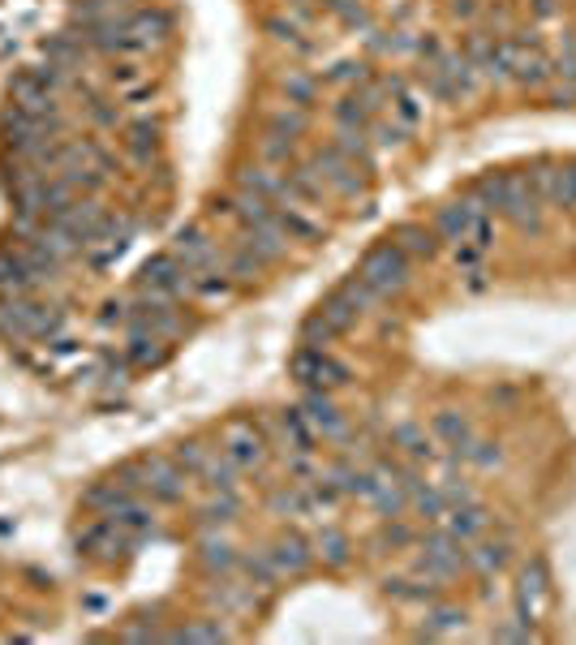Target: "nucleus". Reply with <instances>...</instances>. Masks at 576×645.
<instances>
[{"label": "nucleus", "mask_w": 576, "mask_h": 645, "mask_svg": "<svg viewBox=\"0 0 576 645\" xmlns=\"http://www.w3.org/2000/svg\"><path fill=\"white\" fill-rule=\"evenodd\" d=\"M357 276H362L379 297H396V293H405L409 280H413V258L387 237V241H379V246H370L362 254Z\"/></svg>", "instance_id": "f257e3e1"}, {"label": "nucleus", "mask_w": 576, "mask_h": 645, "mask_svg": "<svg viewBox=\"0 0 576 645\" xmlns=\"http://www.w3.org/2000/svg\"><path fill=\"white\" fill-rule=\"evenodd\" d=\"M65 314L56 306H39L31 297H0V332L9 340H48L61 332Z\"/></svg>", "instance_id": "f03ea898"}, {"label": "nucleus", "mask_w": 576, "mask_h": 645, "mask_svg": "<svg viewBox=\"0 0 576 645\" xmlns=\"http://www.w3.org/2000/svg\"><path fill=\"white\" fill-rule=\"evenodd\" d=\"M542 211H546V198L538 194L529 168L525 172H503V207H499V215H508L521 233L538 237L542 233Z\"/></svg>", "instance_id": "7ed1b4c3"}, {"label": "nucleus", "mask_w": 576, "mask_h": 645, "mask_svg": "<svg viewBox=\"0 0 576 645\" xmlns=\"http://www.w3.org/2000/svg\"><path fill=\"white\" fill-rule=\"evenodd\" d=\"M288 370H293V379L301 387H310V392H336V387L349 383V366L336 362L327 349H314V344H301L293 353V362H288Z\"/></svg>", "instance_id": "20e7f679"}, {"label": "nucleus", "mask_w": 576, "mask_h": 645, "mask_svg": "<svg viewBox=\"0 0 576 645\" xmlns=\"http://www.w3.org/2000/svg\"><path fill=\"white\" fill-rule=\"evenodd\" d=\"M267 448H271V439L254 418H233V422H224V430H220V452L233 456L246 473H254L258 465L267 461Z\"/></svg>", "instance_id": "39448f33"}, {"label": "nucleus", "mask_w": 576, "mask_h": 645, "mask_svg": "<svg viewBox=\"0 0 576 645\" xmlns=\"http://www.w3.org/2000/svg\"><path fill=\"white\" fill-rule=\"evenodd\" d=\"M310 164L319 168V177H323V185H327V194H340V198H357V194H366V177H370V172H366L362 164H353L344 151H336L331 142L310 155Z\"/></svg>", "instance_id": "423d86ee"}, {"label": "nucleus", "mask_w": 576, "mask_h": 645, "mask_svg": "<svg viewBox=\"0 0 576 645\" xmlns=\"http://www.w3.org/2000/svg\"><path fill=\"white\" fill-rule=\"evenodd\" d=\"M460 568H469L465 551H460V542L452 534H443V529H435V534L422 538V555H417V572L430 581H452Z\"/></svg>", "instance_id": "0eeeda50"}, {"label": "nucleus", "mask_w": 576, "mask_h": 645, "mask_svg": "<svg viewBox=\"0 0 576 645\" xmlns=\"http://www.w3.org/2000/svg\"><path fill=\"white\" fill-rule=\"evenodd\" d=\"M134 284L142 293H164V297H190V271L181 267V258L177 254H155V258H147V263L138 267V276H134Z\"/></svg>", "instance_id": "6e6552de"}, {"label": "nucleus", "mask_w": 576, "mask_h": 645, "mask_svg": "<svg viewBox=\"0 0 576 645\" xmlns=\"http://www.w3.org/2000/svg\"><path fill=\"white\" fill-rule=\"evenodd\" d=\"M142 469H147V486H142V491H147L155 504H181V499H185L190 473L172 461V456H147Z\"/></svg>", "instance_id": "1a4fd4ad"}, {"label": "nucleus", "mask_w": 576, "mask_h": 645, "mask_svg": "<svg viewBox=\"0 0 576 645\" xmlns=\"http://www.w3.org/2000/svg\"><path fill=\"white\" fill-rule=\"evenodd\" d=\"M172 254L181 258L185 271H203V267H215L224 263V250L211 241V233L203 224H185L177 228V237H172Z\"/></svg>", "instance_id": "9d476101"}, {"label": "nucleus", "mask_w": 576, "mask_h": 645, "mask_svg": "<svg viewBox=\"0 0 576 645\" xmlns=\"http://www.w3.org/2000/svg\"><path fill=\"white\" fill-rule=\"evenodd\" d=\"M482 215H491V211H482L469 194L452 198V203L439 207V215H435V233H439V241H448V246H460V241H469V233L478 228Z\"/></svg>", "instance_id": "9b49d317"}, {"label": "nucleus", "mask_w": 576, "mask_h": 645, "mask_svg": "<svg viewBox=\"0 0 576 645\" xmlns=\"http://www.w3.org/2000/svg\"><path fill=\"white\" fill-rule=\"evenodd\" d=\"M9 95H13V104H22L26 112H35V117H61V99H56V91L43 86V78L35 74V69H26V74L13 78Z\"/></svg>", "instance_id": "f8f14e48"}, {"label": "nucleus", "mask_w": 576, "mask_h": 645, "mask_svg": "<svg viewBox=\"0 0 576 645\" xmlns=\"http://www.w3.org/2000/svg\"><path fill=\"white\" fill-rule=\"evenodd\" d=\"M301 413H306V422L314 426V435L323 439H344V430H349V422H344V413L336 409V400H331V392H310L301 396Z\"/></svg>", "instance_id": "ddd939ff"}, {"label": "nucleus", "mask_w": 576, "mask_h": 645, "mask_svg": "<svg viewBox=\"0 0 576 645\" xmlns=\"http://www.w3.org/2000/svg\"><path fill=\"white\" fill-rule=\"evenodd\" d=\"M546 598H551V577H546V564L542 559H529L525 572H521V585H516V607H521V620L534 624Z\"/></svg>", "instance_id": "4468645a"}, {"label": "nucleus", "mask_w": 576, "mask_h": 645, "mask_svg": "<svg viewBox=\"0 0 576 645\" xmlns=\"http://www.w3.org/2000/svg\"><path fill=\"white\" fill-rule=\"evenodd\" d=\"M271 564H276V572L284 581H293V577H306L310 564H314V542H306L301 534H284L271 542Z\"/></svg>", "instance_id": "2eb2a0df"}, {"label": "nucleus", "mask_w": 576, "mask_h": 645, "mask_svg": "<svg viewBox=\"0 0 576 645\" xmlns=\"http://www.w3.org/2000/svg\"><path fill=\"white\" fill-rule=\"evenodd\" d=\"M443 534H452L460 547H469V542H478L486 534V525H491V516H486L478 504H460V508H448L439 516Z\"/></svg>", "instance_id": "dca6fc26"}, {"label": "nucleus", "mask_w": 576, "mask_h": 645, "mask_svg": "<svg viewBox=\"0 0 576 645\" xmlns=\"http://www.w3.org/2000/svg\"><path fill=\"white\" fill-rule=\"evenodd\" d=\"M233 293H237V280L228 276L224 263L203 267V271H190V297H198V301H228Z\"/></svg>", "instance_id": "f3484780"}, {"label": "nucleus", "mask_w": 576, "mask_h": 645, "mask_svg": "<svg viewBox=\"0 0 576 645\" xmlns=\"http://www.w3.org/2000/svg\"><path fill=\"white\" fill-rule=\"evenodd\" d=\"M168 357V340L155 332H142V327H129V344H125V362L138 370H151Z\"/></svg>", "instance_id": "a211bd4d"}, {"label": "nucleus", "mask_w": 576, "mask_h": 645, "mask_svg": "<svg viewBox=\"0 0 576 645\" xmlns=\"http://www.w3.org/2000/svg\"><path fill=\"white\" fill-rule=\"evenodd\" d=\"M241 478H246V469H241L233 456H224V452H215V448L207 452L203 469H198V482L211 486V491H237Z\"/></svg>", "instance_id": "6ab92c4d"}, {"label": "nucleus", "mask_w": 576, "mask_h": 645, "mask_svg": "<svg viewBox=\"0 0 576 645\" xmlns=\"http://www.w3.org/2000/svg\"><path fill=\"white\" fill-rule=\"evenodd\" d=\"M35 289H39V284L31 280V271H26L18 250L5 246V250H0V297H31Z\"/></svg>", "instance_id": "aec40b11"}, {"label": "nucleus", "mask_w": 576, "mask_h": 645, "mask_svg": "<svg viewBox=\"0 0 576 645\" xmlns=\"http://www.w3.org/2000/svg\"><path fill=\"white\" fill-rule=\"evenodd\" d=\"M392 241L400 250H405L409 258H435L439 254V233L435 228H426V224H396L392 228Z\"/></svg>", "instance_id": "412c9836"}, {"label": "nucleus", "mask_w": 576, "mask_h": 645, "mask_svg": "<svg viewBox=\"0 0 576 645\" xmlns=\"http://www.w3.org/2000/svg\"><path fill=\"white\" fill-rule=\"evenodd\" d=\"M125 151H129V160L151 164V155L160 151V125H155L151 117L129 121V125H125Z\"/></svg>", "instance_id": "4be33fe9"}, {"label": "nucleus", "mask_w": 576, "mask_h": 645, "mask_svg": "<svg viewBox=\"0 0 576 645\" xmlns=\"http://www.w3.org/2000/svg\"><path fill=\"white\" fill-rule=\"evenodd\" d=\"M430 435H435L439 443H448L452 452H465V443L473 439V426L465 413H456V409H439L435 418H430Z\"/></svg>", "instance_id": "5701e85b"}, {"label": "nucleus", "mask_w": 576, "mask_h": 645, "mask_svg": "<svg viewBox=\"0 0 576 645\" xmlns=\"http://www.w3.org/2000/svg\"><path fill=\"white\" fill-rule=\"evenodd\" d=\"M276 215H280V228L288 233V241H319L327 233L323 220L310 207H280L276 203Z\"/></svg>", "instance_id": "b1692460"}, {"label": "nucleus", "mask_w": 576, "mask_h": 645, "mask_svg": "<svg viewBox=\"0 0 576 645\" xmlns=\"http://www.w3.org/2000/svg\"><path fill=\"white\" fill-rule=\"evenodd\" d=\"M392 443L409 456V461H422V465H430V461L439 456V452H435V435H426V430L417 426V422H400V426L392 430Z\"/></svg>", "instance_id": "393cba45"}, {"label": "nucleus", "mask_w": 576, "mask_h": 645, "mask_svg": "<svg viewBox=\"0 0 576 645\" xmlns=\"http://www.w3.org/2000/svg\"><path fill=\"white\" fill-rule=\"evenodd\" d=\"M237 185H241V190H250V194L271 198V203H280V194H284V172L267 168V164H250V168L237 172Z\"/></svg>", "instance_id": "a878e982"}, {"label": "nucleus", "mask_w": 576, "mask_h": 645, "mask_svg": "<svg viewBox=\"0 0 576 645\" xmlns=\"http://www.w3.org/2000/svg\"><path fill=\"white\" fill-rule=\"evenodd\" d=\"M469 547L473 551H465V559H469V568L473 572H482V577H495V572H503V568H508V555H512V547H508V542H469Z\"/></svg>", "instance_id": "bb28decb"}, {"label": "nucleus", "mask_w": 576, "mask_h": 645, "mask_svg": "<svg viewBox=\"0 0 576 645\" xmlns=\"http://www.w3.org/2000/svg\"><path fill=\"white\" fill-rule=\"evenodd\" d=\"M198 559H203V568L220 572V577H228V572H237V551L233 542L220 538V534H203V542H198Z\"/></svg>", "instance_id": "cd10ccee"}, {"label": "nucleus", "mask_w": 576, "mask_h": 645, "mask_svg": "<svg viewBox=\"0 0 576 645\" xmlns=\"http://www.w3.org/2000/svg\"><path fill=\"white\" fill-rule=\"evenodd\" d=\"M280 435L288 443L284 452H314V443H319V435H314V426L306 422V413L301 409H284L280 413Z\"/></svg>", "instance_id": "c85d7f7f"}, {"label": "nucleus", "mask_w": 576, "mask_h": 645, "mask_svg": "<svg viewBox=\"0 0 576 645\" xmlns=\"http://www.w3.org/2000/svg\"><path fill=\"white\" fill-rule=\"evenodd\" d=\"M387 590V598H396V602H435L439 598V581H430V577H422V572H417V577H392L383 585Z\"/></svg>", "instance_id": "c756f323"}, {"label": "nucleus", "mask_w": 576, "mask_h": 645, "mask_svg": "<svg viewBox=\"0 0 576 645\" xmlns=\"http://www.w3.org/2000/svg\"><path fill=\"white\" fill-rule=\"evenodd\" d=\"M129 499H134V491H125V486L112 478V482H95L91 491L82 495V508H91V512H104V516H112V512H121Z\"/></svg>", "instance_id": "7c9ffc66"}, {"label": "nucleus", "mask_w": 576, "mask_h": 645, "mask_svg": "<svg viewBox=\"0 0 576 645\" xmlns=\"http://www.w3.org/2000/svg\"><path fill=\"white\" fill-rule=\"evenodd\" d=\"M147 82H151V74H147V65H142L138 56H117L112 69H108V86L117 95H129V91H138V86H147Z\"/></svg>", "instance_id": "2f4dec72"}, {"label": "nucleus", "mask_w": 576, "mask_h": 645, "mask_svg": "<svg viewBox=\"0 0 576 645\" xmlns=\"http://www.w3.org/2000/svg\"><path fill=\"white\" fill-rule=\"evenodd\" d=\"M331 147L344 151L353 164H362L366 172L374 168L370 160V129H353V125H336V138H331Z\"/></svg>", "instance_id": "473e14b6"}, {"label": "nucleus", "mask_w": 576, "mask_h": 645, "mask_svg": "<svg viewBox=\"0 0 576 645\" xmlns=\"http://www.w3.org/2000/svg\"><path fill=\"white\" fill-rule=\"evenodd\" d=\"M237 568L246 572V581H250V585H258V590H267V594L284 581L280 572H276V564H271V555H267V551H250V555H241V559H237Z\"/></svg>", "instance_id": "72a5a7b5"}, {"label": "nucleus", "mask_w": 576, "mask_h": 645, "mask_svg": "<svg viewBox=\"0 0 576 645\" xmlns=\"http://www.w3.org/2000/svg\"><path fill=\"white\" fill-rule=\"evenodd\" d=\"M546 203L559 211H576V164H555L551 185H546Z\"/></svg>", "instance_id": "f704fd0d"}, {"label": "nucleus", "mask_w": 576, "mask_h": 645, "mask_svg": "<svg viewBox=\"0 0 576 645\" xmlns=\"http://www.w3.org/2000/svg\"><path fill=\"white\" fill-rule=\"evenodd\" d=\"M319 314H323V319H327L331 327H336L340 336H344V332H353V327H357V319H362V310H357L353 301L344 297L340 289L331 293V297H323V301H319Z\"/></svg>", "instance_id": "c9c22d12"}, {"label": "nucleus", "mask_w": 576, "mask_h": 645, "mask_svg": "<svg viewBox=\"0 0 576 645\" xmlns=\"http://www.w3.org/2000/svg\"><path fill=\"white\" fill-rule=\"evenodd\" d=\"M465 633V611L460 607H430L422 620V637H452Z\"/></svg>", "instance_id": "e433bc0d"}, {"label": "nucleus", "mask_w": 576, "mask_h": 645, "mask_svg": "<svg viewBox=\"0 0 576 645\" xmlns=\"http://www.w3.org/2000/svg\"><path fill=\"white\" fill-rule=\"evenodd\" d=\"M310 129V112L306 108H297V104H288V108H276L267 117V134H284V138H301Z\"/></svg>", "instance_id": "4c0bfd02"}, {"label": "nucleus", "mask_w": 576, "mask_h": 645, "mask_svg": "<svg viewBox=\"0 0 576 645\" xmlns=\"http://www.w3.org/2000/svg\"><path fill=\"white\" fill-rule=\"evenodd\" d=\"M224 267H228V276H233L237 284H250V280H258L263 276V258H258L254 250H246V246H237V250H224Z\"/></svg>", "instance_id": "58836bf2"}, {"label": "nucleus", "mask_w": 576, "mask_h": 645, "mask_svg": "<svg viewBox=\"0 0 576 645\" xmlns=\"http://www.w3.org/2000/svg\"><path fill=\"white\" fill-rule=\"evenodd\" d=\"M331 117H336V125H353V129H370V117H374V108L366 104V95L362 91H353V95H344L336 108H331Z\"/></svg>", "instance_id": "ea45409f"}, {"label": "nucleus", "mask_w": 576, "mask_h": 645, "mask_svg": "<svg viewBox=\"0 0 576 645\" xmlns=\"http://www.w3.org/2000/svg\"><path fill=\"white\" fill-rule=\"evenodd\" d=\"M284 95H288V104L310 108L314 99H319V78L306 74V69H288L284 74Z\"/></svg>", "instance_id": "a19ab883"}, {"label": "nucleus", "mask_w": 576, "mask_h": 645, "mask_svg": "<svg viewBox=\"0 0 576 645\" xmlns=\"http://www.w3.org/2000/svg\"><path fill=\"white\" fill-rule=\"evenodd\" d=\"M237 512H241L237 491H215L207 504H203V525H207V529L228 525V521H237Z\"/></svg>", "instance_id": "79ce46f5"}, {"label": "nucleus", "mask_w": 576, "mask_h": 645, "mask_svg": "<svg viewBox=\"0 0 576 645\" xmlns=\"http://www.w3.org/2000/svg\"><path fill=\"white\" fill-rule=\"evenodd\" d=\"M112 521H117L129 538H138V534H151L155 529V512L147 504H138V499H129L121 512H112Z\"/></svg>", "instance_id": "37998d69"}, {"label": "nucleus", "mask_w": 576, "mask_h": 645, "mask_svg": "<svg viewBox=\"0 0 576 645\" xmlns=\"http://www.w3.org/2000/svg\"><path fill=\"white\" fill-rule=\"evenodd\" d=\"M469 198H473V203H478L482 211H495V215H499V207H503V172H482V177L473 181Z\"/></svg>", "instance_id": "c03bdc74"}, {"label": "nucleus", "mask_w": 576, "mask_h": 645, "mask_svg": "<svg viewBox=\"0 0 576 645\" xmlns=\"http://www.w3.org/2000/svg\"><path fill=\"white\" fill-rule=\"evenodd\" d=\"M276 516H310V499H306V486L293 482V486H280L276 495H271V504H267Z\"/></svg>", "instance_id": "a18cd8bd"}, {"label": "nucleus", "mask_w": 576, "mask_h": 645, "mask_svg": "<svg viewBox=\"0 0 576 645\" xmlns=\"http://www.w3.org/2000/svg\"><path fill=\"white\" fill-rule=\"evenodd\" d=\"M314 555H323L331 568H344L349 564V555H353V547H349V538H344L340 529H323V534L314 538Z\"/></svg>", "instance_id": "49530a36"}, {"label": "nucleus", "mask_w": 576, "mask_h": 645, "mask_svg": "<svg viewBox=\"0 0 576 645\" xmlns=\"http://www.w3.org/2000/svg\"><path fill=\"white\" fill-rule=\"evenodd\" d=\"M233 633L220 624V620H194L185 628H172V633H164V641H228Z\"/></svg>", "instance_id": "de8ad7c7"}, {"label": "nucleus", "mask_w": 576, "mask_h": 645, "mask_svg": "<svg viewBox=\"0 0 576 645\" xmlns=\"http://www.w3.org/2000/svg\"><path fill=\"white\" fill-rule=\"evenodd\" d=\"M263 164H267V168H288V164H297V138L267 134V138H263Z\"/></svg>", "instance_id": "09e8293b"}, {"label": "nucleus", "mask_w": 576, "mask_h": 645, "mask_svg": "<svg viewBox=\"0 0 576 645\" xmlns=\"http://www.w3.org/2000/svg\"><path fill=\"white\" fill-rule=\"evenodd\" d=\"M336 336H340V332H336V327H331V323L323 319L319 310L306 314V323H301V344H314V349H327V344L336 340Z\"/></svg>", "instance_id": "8fccbe9b"}, {"label": "nucleus", "mask_w": 576, "mask_h": 645, "mask_svg": "<svg viewBox=\"0 0 576 645\" xmlns=\"http://www.w3.org/2000/svg\"><path fill=\"white\" fill-rule=\"evenodd\" d=\"M340 293H344V297H349V301H353V306H357V310H362V314H366V310H374V306H379V301H383V297H379V293H374V289H370V284H366L362 276H357V271H353V276H349V280H344V284H340Z\"/></svg>", "instance_id": "3c124183"}, {"label": "nucleus", "mask_w": 576, "mask_h": 645, "mask_svg": "<svg viewBox=\"0 0 576 645\" xmlns=\"http://www.w3.org/2000/svg\"><path fill=\"white\" fill-rule=\"evenodd\" d=\"M207 452H211V448H203L198 439H181V443H177V452H172V461H177L185 473H190V478H198V469H203Z\"/></svg>", "instance_id": "603ef678"}, {"label": "nucleus", "mask_w": 576, "mask_h": 645, "mask_svg": "<svg viewBox=\"0 0 576 645\" xmlns=\"http://www.w3.org/2000/svg\"><path fill=\"white\" fill-rule=\"evenodd\" d=\"M370 138L379 142V147H405L409 125H400V121H370Z\"/></svg>", "instance_id": "864d4df0"}, {"label": "nucleus", "mask_w": 576, "mask_h": 645, "mask_svg": "<svg viewBox=\"0 0 576 645\" xmlns=\"http://www.w3.org/2000/svg\"><path fill=\"white\" fill-rule=\"evenodd\" d=\"M366 78H370V69H366L362 61H336V65L327 69V82H344V86H349V82L362 86Z\"/></svg>", "instance_id": "5fc2aeb1"}, {"label": "nucleus", "mask_w": 576, "mask_h": 645, "mask_svg": "<svg viewBox=\"0 0 576 645\" xmlns=\"http://www.w3.org/2000/svg\"><path fill=\"white\" fill-rule=\"evenodd\" d=\"M538 633H534V624L529 620H521V615H516V620H508V624H499L495 628V641H534Z\"/></svg>", "instance_id": "6e6d98bb"}, {"label": "nucleus", "mask_w": 576, "mask_h": 645, "mask_svg": "<svg viewBox=\"0 0 576 645\" xmlns=\"http://www.w3.org/2000/svg\"><path fill=\"white\" fill-rule=\"evenodd\" d=\"M409 542H417V534H413L409 525H400L396 516H392V521H387V529L379 534V547H409Z\"/></svg>", "instance_id": "4d7b16f0"}, {"label": "nucleus", "mask_w": 576, "mask_h": 645, "mask_svg": "<svg viewBox=\"0 0 576 645\" xmlns=\"http://www.w3.org/2000/svg\"><path fill=\"white\" fill-rule=\"evenodd\" d=\"M443 491V499H448V508H460V504H473V486L465 482V478H448L439 486Z\"/></svg>", "instance_id": "13d9d810"}, {"label": "nucleus", "mask_w": 576, "mask_h": 645, "mask_svg": "<svg viewBox=\"0 0 576 645\" xmlns=\"http://www.w3.org/2000/svg\"><path fill=\"white\" fill-rule=\"evenodd\" d=\"M327 9H331V13H340V18L349 22V26H370V18H366V9L357 5V0H331Z\"/></svg>", "instance_id": "bf43d9fd"}, {"label": "nucleus", "mask_w": 576, "mask_h": 645, "mask_svg": "<svg viewBox=\"0 0 576 645\" xmlns=\"http://www.w3.org/2000/svg\"><path fill=\"white\" fill-rule=\"evenodd\" d=\"M91 121L104 125V129H117L121 125V108L117 104H104V99H91Z\"/></svg>", "instance_id": "052dcab7"}, {"label": "nucleus", "mask_w": 576, "mask_h": 645, "mask_svg": "<svg viewBox=\"0 0 576 645\" xmlns=\"http://www.w3.org/2000/svg\"><path fill=\"white\" fill-rule=\"evenodd\" d=\"M142 620H147V615H142ZM155 637H164V633H160V628H155L151 620H147V624H125V628H121V641H155Z\"/></svg>", "instance_id": "680f3d73"}, {"label": "nucleus", "mask_w": 576, "mask_h": 645, "mask_svg": "<svg viewBox=\"0 0 576 645\" xmlns=\"http://www.w3.org/2000/svg\"><path fill=\"white\" fill-rule=\"evenodd\" d=\"M99 323H104V327H112V323H129V306H125V301H108L104 314H99Z\"/></svg>", "instance_id": "e2e57ef3"}, {"label": "nucleus", "mask_w": 576, "mask_h": 645, "mask_svg": "<svg viewBox=\"0 0 576 645\" xmlns=\"http://www.w3.org/2000/svg\"><path fill=\"white\" fill-rule=\"evenodd\" d=\"M482 9V0H452V18H473V13H478Z\"/></svg>", "instance_id": "0e129e2a"}, {"label": "nucleus", "mask_w": 576, "mask_h": 645, "mask_svg": "<svg viewBox=\"0 0 576 645\" xmlns=\"http://www.w3.org/2000/svg\"><path fill=\"white\" fill-rule=\"evenodd\" d=\"M529 5H534L538 18H555L559 13V0H529Z\"/></svg>", "instance_id": "69168bd1"}, {"label": "nucleus", "mask_w": 576, "mask_h": 645, "mask_svg": "<svg viewBox=\"0 0 576 645\" xmlns=\"http://www.w3.org/2000/svg\"><path fill=\"white\" fill-rule=\"evenodd\" d=\"M323 5H331V0H323Z\"/></svg>", "instance_id": "338daca9"}]
</instances>
